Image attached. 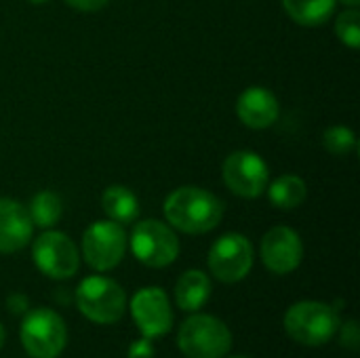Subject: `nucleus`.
I'll list each match as a JSON object with an SVG mask.
<instances>
[{"label": "nucleus", "instance_id": "3", "mask_svg": "<svg viewBox=\"0 0 360 358\" xmlns=\"http://www.w3.org/2000/svg\"><path fill=\"white\" fill-rule=\"evenodd\" d=\"M177 344L188 358H224L232 348V333L215 317L192 314L179 327Z\"/></svg>", "mask_w": 360, "mask_h": 358}, {"label": "nucleus", "instance_id": "4", "mask_svg": "<svg viewBox=\"0 0 360 358\" xmlns=\"http://www.w3.org/2000/svg\"><path fill=\"white\" fill-rule=\"evenodd\" d=\"M19 338L25 352L32 358H57L68 342L63 319L51 308H36L25 312Z\"/></svg>", "mask_w": 360, "mask_h": 358}, {"label": "nucleus", "instance_id": "17", "mask_svg": "<svg viewBox=\"0 0 360 358\" xmlns=\"http://www.w3.org/2000/svg\"><path fill=\"white\" fill-rule=\"evenodd\" d=\"M338 0H283L287 15L306 27L323 25L335 11Z\"/></svg>", "mask_w": 360, "mask_h": 358}, {"label": "nucleus", "instance_id": "25", "mask_svg": "<svg viewBox=\"0 0 360 358\" xmlns=\"http://www.w3.org/2000/svg\"><path fill=\"white\" fill-rule=\"evenodd\" d=\"M6 306L13 314H25L27 312V300H25V295H19V293L11 295Z\"/></svg>", "mask_w": 360, "mask_h": 358}, {"label": "nucleus", "instance_id": "9", "mask_svg": "<svg viewBox=\"0 0 360 358\" xmlns=\"http://www.w3.org/2000/svg\"><path fill=\"white\" fill-rule=\"evenodd\" d=\"M224 184L243 198H257L268 188L270 171L266 160L251 152V150H236L232 152L221 167Z\"/></svg>", "mask_w": 360, "mask_h": 358}, {"label": "nucleus", "instance_id": "26", "mask_svg": "<svg viewBox=\"0 0 360 358\" xmlns=\"http://www.w3.org/2000/svg\"><path fill=\"white\" fill-rule=\"evenodd\" d=\"M340 2H344V4H348V6H352V8H356L360 4V0H340Z\"/></svg>", "mask_w": 360, "mask_h": 358}, {"label": "nucleus", "instance_id": "28", "mask_svg": "<svg viewBox=\"0 0 360 358\" xmlns=\"http://www.w3.org/2000/svg\"><path fill=\"white\" fill-rule=\"evenodd\" d=\"M27 2H32V4H44V2H49V0H27Z\"/></svg>", "mask_w": 360, "mask_h": 358}, {"label": "nucleus", "instance_id": "15", "mask_svg": "<svg viewBox=\"0 0 360 358\" xmlns=\"http://www.w3.org/2000/svg\"><path fill=\"white\" fill-rule=\"evenodd\" d=\"M211 295V281L200 270H188L175 285V302L186 312H196Z\"/></svg>", "mask_w": 360, "mask_h": 358}, {"label": "nucleus", "instance_id": "13", "mask_svg": "<svg viewBox=\"0 0 360 358\" xmlns=\"http://www.w3.org/2000/svg\"><path fill=\"white\" fill-rule=\"evenodd\" d=\"M34 232L27 209L13 200L0 198V253H15L23 249Z\"/></svg>", "mask_w": 360, "mask_h": 358}, {"label": "nucleus", "instance_id": "21", "mask_svg": "<svg viewBox=\"0 0 360 358\" xmlns=\"http://www.w3.org/2000/svg\"><path fill=\"white\" fill-rule=\"evenodd\" d=\"M335 32L340 36V40L350 46V49H359L360 46V13L356 8L344 11L338 21H335Z\"/></svg>", "mask_w": 360, "mask_h": 358}, {"label": "nucleus", "instance_id": "5", "mask_svg": "<svg viewBox=\"0 0 360 358\" xmlns=\"http://www.w3.org/2000/svg\"><path fill=\"white\" fill-rule=\"evenodd\" d=\"M76 306L84 319L110 325L122 319L127 308L124 289L105 276H89L76 289Z\"/></svg>", "mask_w": 360, "mask_h": 358}, {"label": "nucleus", "instance_id": "14", "mask_svg": "<svg viewBox=\"0 0 360 358\" xmlns=\"http://www.w3.org/2000/svg\"><path fill=\"white\" fill-rule=\"evenodd\" d=\"M278 99L272 91L264 87H249L238 95L236 114L249 129H268L278 118Z\"/></svg>", "mask_w": 360, "mask_h": 358}, {"label": "nucleus", "instance_id": "23", "mask_svg": "<svg viewBox=\"0 0 360 358\" xmlns=\"http://www.w3.org/2000/svg\"><path fill=\"white\" fill-rule=\"evenodd\" d=\"M129 358H154V348L150 338H141L131 344L129 348Z\"/></svg>", "mask_w": 360, "mask_h": 358}, {"label": "nucleus", "instance_id": "27", "mask_svg": "<svg viewBox=\"0 0 360 358\" xmlns=\"http://www.w3.org/2000/svg\"><path fill=\"white\" fill-rule=\"evenodd\" d=\"M4 340H6V333H4V327L0 325V348H2V344H4Z\"/></svg>", "mask_w": 360, "mask_h": 358}, {"label": "nucleus", "instance_id": "18", "mask_svg": "<svg viewBox=\"0 0 360 358\" xmlns=\"http://www.w3.org/2000/svg\"><path fill=\"white\" fill-rule=\"evenodd\" d=\"M270 203L278 209H295L308 196V186L297 175H281L268 186Z\"/></svg>", "mask_w": 360, "mask_h": 358}, {"label": "nucleus", "instance_id": "16", "mask_svg": "<svg viewBox=\"0 0 360 358\" xmlns=\"http://www.w3.org/2000/svg\"><path fill=\"white\" fill-rule=\"evenodd\" d=\"M101 207L116 224H131L139 215L137 196L124 186H110L101 194Z\"/></svg>", "mask_w": 360, "mask_h": 358}, {"label": "nucleus", "instance_id": "6", "mask_svg": "<svg viewBox=\"0 0 360 358\" xmlns=\"http://www.w3.org/2000/svg\"><path fill=\"white\" fill-rule=\"evenodd\" d=\"M131 249L141 264L150 268H165L177 260L179 241L167 224L156 219H143L133 228Z\"/></svg>", "mask_w": 360, "mask_h": 358}, {"label": "nucleus", "instance_id": "19", "mask_svg": "<svg viewBox=\"0 0 360 358\" xmlns=\"http://www.w3.org/2000/svg\"><path fill=\"white\" fill-rule=\"evenodd\" d=\"M61 211H63V205H61V198L51 192V190H42L38 192L32 203H30V219L34 226H40V228H53L59 219H61Z\"/></svg>", "mask_w": 360, "mask_h": 358}, {"label": "nucleus", "instance_id": "20", "mask_svg": "<svg viewBox=\"0 0 360 358\" xmlns=\"http://www.w3.org/2000/svg\"><path fill=\"white\" fill-rule=\"evenodd\" d=\"M323 143L333 156H348L356 148V135L352 133V129L338 124V127H331L325 131Z\"/></svg>", "mask_w": 360, "mask_h": 358}, {"label": "nucleus", "instance_id": "11", "mask_svg": "<svg viewBox=\"0 0 360 358\" xmlns=\"http://www.w3.org/2000/svg\"><path fill=\"white\" fill-rule=\"evenodd\" d=\"M131 314L143 338H162L173 327V312L169 298L158 287H146L131 300Z\"/></svg>", "mask_w": 360, "mask_h": 358}, {"label": "nucleus", "instance_id": "7", "mask_svg": "<svg viewBox=\"0 0 360 358\" xmlns=\"http://www.w3.org/2000/svg\"><path fill=\"white\" fill-rule=\"evenodd\" d=\"M127 251V234L122 224L95 222L82 236V255L97 272H108L120 264Z\"/></svg>", "mask_w": 360, "mask_h": 358}, {"label": "nucleus", "instance_id": "2", "mask_svg": "<svg viewBox=\"0 0 360 358\" xmlns=\"http://www.w3.org/2000/svg\"><path fill=\"white\" fill-rule=\"evenodd\" d=\"M340 327L335 308L323 302H300L285 314V331L291 340L304 346L327 344Z\"/></svg>", "mask_w": 360, "mask_h": 358}, {"label": "nucleus", "instance_id": "29", "mask_svg": "<svg viewBox=\"0 0 360 358\" xmlns=\"http://www.w3.org/2000/svg\"><path fill=\"white\" fill-rule=\"evenodd\" d=\"M230 358H245V357H230Z\"/></svg>", "mask_w": 360, "mask_h": 358}, {"label": "nucleus", "instance_id": "8", "mask_svg": "<svg viewBox=\"0 0 360 358\" xmlns=\"http://www.w3.org/2000/svg\"><path fill=\"white\" fill-rule=\"evenodd\" d=\"M34 264L49 279H70L78 272L80 255L74 241L57 230H46L34 241Z\"/></svg>", "mask_w": 360, "mask_h": 358}, {"label": "nucleus", "instance_id": "10", "mask_svg": "<svg viewBox=\"0 0 360 358\" xmlns=\"http://www.w3.org/2000/svg\"><path fill=\"white\" fill-rule=\"evenodd\" d=\"M209 270L221 283L243 281L253 266V245L243 234H224L209 251Z\"/></svg>", "mask_w": 360, "mask_h": 358}, {"label": "nucleus", "instance_id": "24", "mask_svg": "<svg viewBox=\"0 0 360 358\" xmlns=\"http://www.w3.org/2000/svg\"><path fill=\"white\" fill-rule=\"evenodd\" d=\"M70 6L78 8V11H99L103 8L110 0H65Z\"/></svg>", "mask_w": 360, "mask_h": 358}, {"label": "nucleus", "instance_id": "22", "mask_svg": "<svg viewBox=\"0 0 360 358\" xmlns=\"http://www.w3.org/2000/svg\"><path fill=\"white\" fill-rule=\"evenodd\" d=\"M359 327H356V323L354 321H348L346 325H344V329H342V344H344V348H350V350H356L359 348Z\"/></svg>", "mask_w": 360, "mask_h": 358}, {"label": "nucleus", "instance_id": "12", "mask_svg": "<svg viewBox=\"0 0 360 358\" xmlns=\"http://www.w3.org/2000/svg\"><path fill=\"white\" fill-rule=\"evenodd\" d=\"M304 257V245L293 228L276 226L262 238V260L266 268L274 274L293 272Z\"/></svg>", "mask_w": 360, "mask_h": 358}, {"label": "nucleus", "instance_id": "1", "mask_svg": "<svg viewBox=\"0 0 360 358\" xmlns=\"http://www.w3.org/2000/svg\"><path fill=\"white\" fill-rule=\"evenodd\" d=\"M165 217L173 228L186 234H205L219 226L224 217V203L213 192L196 186H184L167 196Z\"/></svg>", "mask_w": 360, "mask_h": 358}]
</instances>
